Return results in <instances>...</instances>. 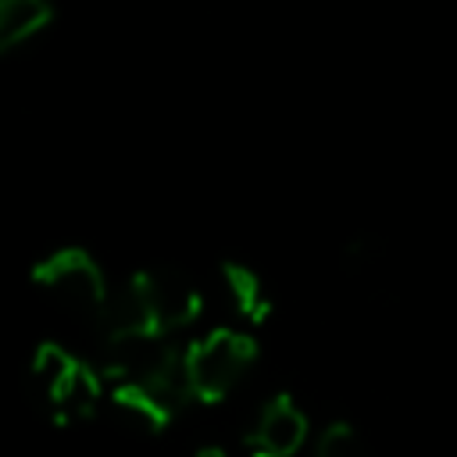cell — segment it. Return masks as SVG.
Wrapping results in <instances>:
<instances>
[{
  "label": "cell",
  "instance_id": "obj_6",
  "mask_svg": "<svg viewBox=\"0 0 457 457\" xmlns=\"http://www.w3.org/2000/svg\"><path fill=\"white\" fill-rule=\"evenodd\" d=\"M179 400L182 393H171V389H150V386H114L111 389V407L114 414L132 425L136 432H164L179 411Z\"/></svg>",
  "mask_w": 457,
  "mask_h": 457
},
{
  "label": "cell",
  "instance_id": "obj_4",
  "mask_svg": "<svg viewBox=\"0 0 457 457\" xmlns=\"http://www.w3.org/2000/svg\"><path fill=\"white\" fill-rule=\"evenodd\" d=\"M125 293L132 296V303H136L139 318L146 321V328L161 332V336L193 325L200 318V311H204L200 286L182 268H171V264L139 268L125 282Z\"/></svg>",
  "mask_w": 457,
  "mask_h": 457
},
{
  "label": "cell",
  "instance_id": "obj_5",
  "mask_svg": "<svg viewBox=\"0 0 457 457\" xmlns=\"http://www.w3.org/2000/svg\"><path fill=\"white\" fill-rule=\"evenodd\" d=\"M303 439H307L303 407L289 393H278L261 407V414L246 436V450H250V457H293L303 446Z\"/></svg>",
  "mask_w": 457,
  "mask_h": 457
},
{
  "label": "cell",
  "instance_id": "obj_7",
  "mask_svg": "<svg viewBox=\"0 0 457 457\" xmlns=\"http://www.w3.org/2000/svg\"><path fill=\"white\" fill-rule=\"evenodd\" d=\"M218 275H221V286H225V296H228L232 311L246 325H264L271 318L275 300H271L264 278L250 264H243V261H221Z\"/></svg>",
  "mask_w": 457,
  "mask_h": 457
},
{
  "label": "cell",
  "instance_id": "obj_10",
  "mask_svg": "<svg viewBox=\"0 0 457 457\" xmlns=\"http://www.w3.org/2000/svg\"><path fill=\"white\" fill-rule=\"evenodd\" d=\"M193 457H228L225 450H218V446H204V450H196Z\"/></svg>",
  "mask_w": 457,
  "mask_h": 457
},
{
  "label": "cell",
  "instance_id": "obj_1",
  "mask_svg": "<svg viewBox=\"0 0 457 457\" xmlns=\"http://www.w3.org/2000/svg\"><path fill=\"white\" fill-rule=\"evenodd\" d=\"M29 393L50 421L75 425L96 414L104 400V378L61 343H39L29 364Z\"/></svg>",
  "mask_w": 457,
  "mask_h": 457
},
{
  "label": "cell",
  "instance_id": "obj_9",
  "mask_svg": "<svg viewBox=\"0 0 457 457\" xmlns=\"http://www.w3.org/2000/svg\"><path fill=\"white\" fill-rule=\"evenodd\" d=\"M314 457H368V443L350 421H332L321 428Z\"/></svg>",
  "mask_w": 457,
  "mask_h": 457
},
{
  "label": "cell",
  "instance_id": "obj_8",
  "mask_svg": "<svg viewBox=\"0 0 457 457\" xmlns=\"http://www.w3.org/2000/svg\"><path fill=\"white\" fill-rule=\"evenodd\" d=\"M54 21V0H0V54L36 39Z\"/></svg>",
  "mask_w": 457,
  "mask_h": 457
},
{
  "label": "cell",
  "instance_id": "obj_2",
  "mask_svg": "<svg viewBox=\"0 0 457 457\" xmlns=\"http://www.w3.org/2000/svg\"><path fill=\"white\" fill-rule=\"evenodd\" d=\"M253 361H257L253 336L239 328H211L182 350L186 393L200 403H218L243 382Z\"/></svg>",
  "mask_w": 457,
  "mask_h": 457
},
{
  "label": "cell",
  "instance_id": "obj_3",
  "mask_svg": "<svg viewBox=\"0 0 457 457\" xmlns=\"http://www.w3.org/2000/svg\"><path fill=\"white\" fill-rule=\"evenodd\" d=\"M32 282L64 311L79 314V318H93L100 325L107 303H111V289H107V275L104 268L93 261L89 250L82 246H61L54 253H46L36 268H32Z\"/></svg>",
  "mask_w": 457,
  "mask_h": 457
}]
</instances>
